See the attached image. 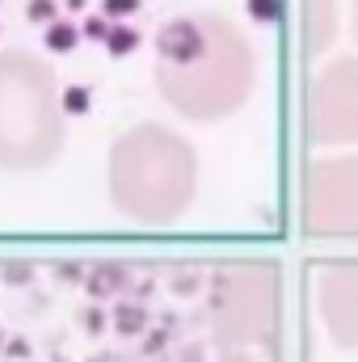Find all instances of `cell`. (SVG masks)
<instances>
[{"instance_id": "603a6c76", "label": "cell", "mask_w": 358, "mask_h": 362, "mask_svg": "<svg viewBox=\"0 0 358 362\" xmlns=\"http://www.w3.org/2000/svg\"><path fill=\"white\" fill-rule=\"evenodd\" d=\"M173 362H207V346H202V341H185Z\"/></svg>"}, {"instance_id": "ffe728a7", "label": "cell", "mask_w": 358, "mask_h": 362, "mask_svg": "<svg viewBox=\"0 0 358 362\" xmlns=\"http://www.w3.org/2000/svg\"><path fill=\"white\" fill-rule=\"evenodd\" d=\"M101 13H105L110 21H127V17L139 13V0H101Z\"/></svg>"}, {"instance_id": "8fae6325", "label": "cell", "mask_w": 358, "mask_h": 362, "mask_svg": "<svg viewBox=\"0 0 358 362\" xmlns=\"http://www.w3.org/2000/svg\"><path fill=\"white\" fill-rule=\"evenodd\" d=\"M139 42H144V34H139L131 21H114L110 38H105L101 47H105L110 55H118V59H122V55H135V51H139Z\"/></svg>"}, {"instance_id": "7a4b0ae2", "label": "cell", "mask_w": 358, "mask_h": 362, "mask_svg": "<svg viewBox=\"0 0 358 362\" xmlns=\"http://www.w3.org/2000/svg\"><path fill=\"white\" fill-rule=\"evenodd\" d=\"M253 81H258V59H253L249 42L236 34V25L224 17H211L207 47L190 64L156 68V89L165 93V101L178 114L194 118V122H215V118H228L232 110H241Z\"/></svg>"}, {"instance_id": "5bb4252c", "label": "cell", "mask_w": 358, "mask_h": 362, "mask_svg": "<svg viewBox=\"0 0 358 362\" xmlns=\"http://www.w3.org/2000/svg\"><path fill=\"white\" fill-rule=\"evenodd\" d=\"M38 278V266L34 262H4L0 266V282L4 286H30Z\"/></svg>"}, {"instance_id": "44dd1931", "label": "cell", "mask_w": 358, "mask_h": 362, "mask_svg": "<svg viewBox=\"0 0 358 362\" xmlns=\"http://www.w3.org/2000/svg\"><path fill=\"white\" fill-rule=\"evenodd\" d=\"M0 354H4V358H17V362H30V354H34V346H30L25 337H8Z\"/></svg>"}, {"instance_id": "e0dca14e", "label": "cell", "mask_w": 358, "mask_h": 362, "mask_svg": "<svg viewBox=\"0 0 358 362\" xmlns=\"http://www.w3.org/2000/svg\"><path fill=\"white\" fill-rule=\"evenodd\" d=\"M245 13L258 21V25H274L282 17V0H245Z\"/></svg>"}, {"instance_id": "4316f807", "label": "cell", "mask_w": 358, "mask_h": 362, "mask_svg": "<svg viewBox=\"0 0 358 362\" xmlns=\"http://www.w3.org/2000/svg\"><path fill=\"white\" fill-rule=\"evenodd\" d=\"M4 341H8V333H4V329H0V350H4Z\"/></svg>"}, {"instance_id": "8992f818", "label": "cell", "mask_w": 358, "mask_h": 362, "mask_svg": "<svg viewBox=\"0 0 358 362\" xmlns=\"http://www.w3.org/2000/svg\"><path fill=\"white\" fill-rule=\"evenodd\" d=\"M321 316L342 350H358V262H337L316 282Z\"/></svg>"}, {"instance_id": "f1b7e54d", "label": "cell", "mask_w": 358, "mask_h": 362, "mask_svg": "<svg viewBox=\"0 0 358 362\" xmlns=\"http://www.w3.org/2000/svg\"><path fill=\"white\" fill-rule=\"evenodd\" d=\"M354 17H358V8H354Z\"/></svg>"}, {"instance_id": "83f0119b", "label": "cell", "mask_w": 358, "mask_h": 362, "mask_svg": "<svg viewBox=\"0 0 358 362\" xmlns=\"http://www.w3.org/2000/svg\"><path fill=\"white\" fill-rule=\"evenodd\" d=\"M55 362H68V358H55Z\"/></svg>"}, {"instance_id": "cb8c5ba5", "label": "cell", "mask_w": 358, "mask_h": 362, "mask_svg": "<svg viewBox=\"0 0 358 362\" xmlns=\"http://www.w3.org/2000/svg\"><path fill=\"white\" fill-rule=\"evenodd\" d=\"M224 362H249V354H241V350H228V354H224Z\"/></svg>"}, {"instance_id": "30bf717a", "label": "cell", "mask_w": 358, "mask_h": 362, "mask_svg": "<svg viewBox=\"0 0 358 362\" xmlns=\"http://www.w3.org/2000/svg\"><path fill=\"white\" fill-rule=\"evenodd\" d=\"M81 38H85V34H81V21H72V17H55V21L42 30V47H47L51 55H68V51H76Z\"/></svg>"}, {"instance_id": "d6986e66", "label": "cell", "mask_w": 358, "mask_h": 362, "mask_svg": "<svg viewBox=\"0 0 358 362\" xmlns=\"http://www.w3.org/2000/svg\"><path fill=\"white\" fill-rule=\"evenodd\" d=\"M25 17H30L34 25H42V30H47V25L59 17V4H55V0H30V4H25Z\"/></svg>"}, {"instance_id": "9a60e30c", "label": "cell", "mask_w": 358, "mask_h": 362, "mask_svg": "<svg viewBox=\"0 0 358 362\" xmlns=\"http://www.w3.org/2000/svg\"><path fill=\"white\" fill-rule=\"evenodd\" d=\"M76 320H81V329H85V333H89V337H101V333H105V329H110V312H105V308H101V303H85V308H81V316H76Z\"/></svg>"}, {"instance_id": "7c38bea8", "label": "cell", "mask_w": 358, "mask_h": 362, "mask_svg": "<svg viewBox=\"0 0 358 362\" xmlns=\"http://www.w3.org/2000/svg\"><path fill=\"white\" fill-rule=\"evenodd\" d=\"M202 278H207V274L198 270V266L181 262L178 270L169 274V291H173V299H190V295H198V291H202Z\"/></svg>"}, {"instance_id": "5b68a950", "label": "cell", "mask_w": 358, "mask_h": 362, "mask_svg": "<svg viewBox=\"0 0 358 362\" xmlns=\"http://www.w3.org/2000/svg\"><path fill=\"white\" fill-rule=\"evenodd\" d=\"M308 139L312 144H350L358 139V59H337L308 89Z\"/></svg>"}, {"instance_id": "52a82bcc", "label": "cell", "mask_w": 358, "mask_h": 362, "mask_svg": "<svg viewBox=\"0 0 358 362\" xmlns=\"http://www.w3.org/2000/svg\"><path fill=\"white\" fill-rule=\"evenodd\" d=\"M131 291H135V278L122 262H97L85 274V295L93 303H105V299H118V295L131 299Z\"/></svg>"}, {"instance_id": "ba28073f", "label": "cell", "mask_w": 358, "mask_h": 362, "mask_svg": "<svg viewBox=\"0 0 358 362\" xmlns=\"http://www.w3.org/2000/svg\"><path fill=\"white\" fill-rule=\"evenodd\" d=\"M337 34V8L333 0H308V55H321Z\"/></svg>"}, {"instance_id": "3957f363", "label": "cell", "mask_w": 358, "mask_h": 362, "mask_svg": "<svg viewBox=\"0 0 358 362\" xmlns=\"http://www.w3.org/2000/svg\"><path fill=\"white\" fill-rule=\"evenodd\" d=\"M13 55V89L17 101L0 85V165L4 169H42L64 148V122L55 110V81L30 51Z\"/></svg>"}, {"instance_id": "6da1fadb", "label": "cell", "mask_w": 358, "mask_h": 362, "mask_svg": "<svg viewBox=\"0 0 358 362\" xmlns=\"http://www.w3.org/2000/svg\"><path fill=\"white\" fill-rule=\"evenodd\" d=\"M198 160L173 131L144 122L110 148V194L114 206L139 223H173L194 202Z\"/></svg>"}, {"instance_id": "ac0fdd59", "label": "cell", "mask_w": 358, "mask_h": 362, "mask_svg": "<svg viewBox=\"0 0 358 362\" xmlns=\"http://www.w3.org/2000/svg\"><path fill=\"white\" fill-rule=\"evenodd\" d=\"M110 30H114V21L97 8V13H85V21H81V34L85 38H93V42H105L110 38Z\"/></svg>"}, {"instance_id": "7402d4cb", "label": "cell", "mask_w": 358, "mask_h": 362, "mask_svg": "<svg viewBox=\"0 0 358 362\" xmlns=\"http://www.w3.org/2000/svg\"><path fill=\"white\" fill-rule=\"evenodd\" d=\"M85 266H81V262H59V266H55V278H59V282H81V286H85Z\"/></svg>"}, {"instance_id": "9c48e42d", "label": "cell", "mask_w": 358, "mask_h": 362, "mask_svg": "<svg viewBox=\"0 0 358 362\" xmlns=\"http://www.w3.org/2000/svg\"><path fill=\"white\" fill-rule=\"evenodd\" d=\"M110 329H114L118 337H144V333L152 329L148 303H139V299H118V303L110 308Z\"/></svg>"}, {"instance_id": "484cf974", "label": "cell", "mask_w": 358, "mask_h": 362, "mask_svg": "<svg viewBox=\"0 0 358 362\" xmlns=\"http://www.w3.org/2000/svg\"><path fill=\"white\" fill-rule=\"evenodd\" d=\"M85 362H118L114 354H93V358H85Z\"/></svg>"}, {"instance_id": "d4e9b609", "label": "cell", "mask_w": 358, "mask_h": 362, "mask_svg": "<svg viewBox=\"0 0 358 362\" xmlns=\"http://www.w3.org/2000/svg\"><path fill=\"white\" fill-rule=\"evenodd\" d=\"M68 4V13H85V0H64Z\"/></svg>"}, {"instance_id": "2e32d148", "label": "cell", "mask_w": 358, "mask_h": 362, "mask_svg": "<svg viewBox=\"0 0 358 362\" xmlns=\"http://www.w3.org/2000/svg\"><path fill=\"white\" fill-rule=\"evenodd\" d=\"M169 329H148L144 337H139V358H161L165 350H169Z\"/></svg>"}, {"instance_id": "277c9868", "label": "cell", "mask_w": 358, "mask_h": 362, "mask_svg": "<svg viewBox=\"0 0 358 362\" xmlns=\"http://www.w3.org/2000/svg\"><path fill=\"white\" fill-rule=\"evenodd\" d=\"M304 223L312 236H358V156L321 160L308 173Z\"/></svg>"}, {"instance_id": "4fadbf2b", "label": "cell", "mask_w": 358, "mask_h": 362, "mask_svg": "<svg viewBox=\"0 0 358 362\" xmlns=\"http://www.w3.org/2000/svg\"><path fill=\"white\" fill-rule=\"evenodd\" d=\"M59 110H64V114H72V118L89 114V110H93V89H89V85H68V89L59 93Z\"/></svg>"}]
</instances>
